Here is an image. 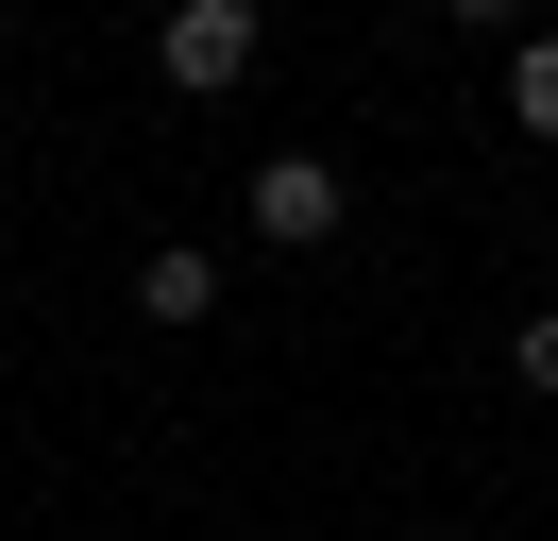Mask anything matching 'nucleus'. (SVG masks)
<instances>
[{
	"instance_id": "obj_1",
	"label": "nucleus",
	"mask_w": 558,
	"mask_h": 541,
	"mask_svg": "<svg viewBox=\"0 0 558 541\" xmlns=\"http://www.w3.org/2000/svg\"><path fill=\"white\" fill-rule=\"evenodd\" d=\"M153 68H170L186 101L254 85V0H170V17H153Z\"/></svg>"
},
{
	"instance_id": "obj_2",
	"label": "nucleus",
	"mask_w": 558,
	"mask_h": 541,
	"mask_svg": "<svg viewBox=\"0 0 558 541\" xmlns=\"http://www.w3.org/2000/svg\"><path fill=\"white\" fill-rule=\"evenodd\" d=\"M254 237H271V254L339 237V169H322V153H271V169H254Z\"/></svg>"
},
{
	"instance_id": "obj_3",
	"label": "nucleus",
	"mask_w": 558,
	"mask_h": 541,
	"mask_svg": "<svg viewBox=\"0 0 558 541\" xmlns=\"http://www.w3.org/2000/svg\"><path fill=\"white\" fill-rule=\"evenodd\" d=\"M136 304H153V322H204V304H220V270H204V254H186V237H170V254L136 270Z\"/></svg>"
},
{
	"instance_id": "obj_4",
	"label": "nucleus",
	"mask_w": 558,
	"mask_h": 541,
	"mask_svg": "<svg viewBox=\"0 0 558 541\" xmlns=\"http://www.w3.org/2000/svg\"><path fill=\"white\" fill-rule=\"evenodd\" d=\"M508 119L558 135V34H524V51H508Z\"/></svg>"
},
{
	"instance_id": "obj_5",
	"label": "nucleus",
	"mask_w": 558,
	"mask_h": 541,
	"mask_svg": "<svg viewBox=\"0 0 558 541\" xmlns=\"http://www.w3.org/2000/svg\"><path fill=\"white\" fill-rule=\"evenodd\" d=\"M524 389H558V304H542V322H524Z\"/></svg>"
},
{
	"instance_id": "obj_6",
	"label": "nucleus",
	"mask_w": 558,
	"mask_h": 541,
	"mask_svg": "<svg viewBox=\"0 0 558 541\" xmlns=\"http://www.w3.org/2000/svg\"><path fill=\"white\" fill-rule=\"evenodd\" d=\"M508 17H524V0H457V34H508Z\"/></svg>"
}]
</instances>
